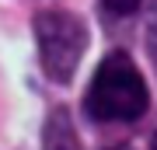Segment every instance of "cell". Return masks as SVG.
<instances>
[{
  "instance_id": "cell-7",
  "label": "cell",
  "mask_w": 157,
  "mask_h": 150,
  "mask_svg": "<svg viewBox=\"0 0 157 150\" xmlns=\"http://www.w3.org/2000/svg\"><path fill=\"white\" fill-rule=\"evenodd\" d=\"M150 150H157V136H154V143H150Z\"/></svg>"
},
{
  "instance_id": "cell-6",
  "label": "cell",
  "mask_w": 157,
  "mask_h": 150,
  "mask_svg": "<svg viewBox=\"0 0 157 150\" xmlns=\"http://www.w3.org/2000/svg\"><path fill=\"white\" fill-rule=\"evenodd\" d=\"M108 150H133V147H108Z\"/></svg>"
},
{
  "instance_id": "cell-1",
  "label": "cell",
  "mask_w": 157,
  "mask_h": 150,
  "mask_svg": "<svg viewBox=\"0 0 157 150\" xmlns=\"http://www.w3.org/2000/svg\"><path fill=\"white\" fill-rule=\"evenodd\" d=\"M84 119L94 126H133L150 108V87L136 70L133 56L112 49L98 63L94 77L84 91Z\"/></svg>"
},
{
  "instance_id": "cell-3",
  "label": "cell",
  "mask_w": 157,
  "mask_h": 150,
  "mask_svg": "<svg viewBox=\"0 0 157 150\" xmlns=\"http://www.w3.org/2000/svg\"><path fill=\"white\" fill-rule=\"evenodd\" d=\"M42 150H84L77 136V126H73L70 108H52L42 122Z\"/></svg>"
},
{
  "instance_id": "cell-5",
  "label": "cell",
  "mask_w": 157,
  "mask_h": 150,
  "mask_svg": "<svg viewBox=\"0 0 157 150\" xmlns=\"http://www.w3.org/2000/svg\"><path fill=\"white\" fill-rule=\"evenodd\" d=\"M147 49H150V56L157 60V7H154L150 21H147Z\"/></svg>"
},
{
  "instance_id": "cell-4",
  "label": "cell",
  "mask_w": 157,
  "mask_h": 150,
  "mask_svg": "<svg viewBox=\"0 0 157 150\" xmlns=\"http://www.w3.org/2000/svg\"><path fill=\"white\" fill-rule=\"evenodd\" d=\"M140 4H143V0H98L101 14H105V17H112V21H122V17H133L136 11H140Z\"/></svg>"
},
{
  "instance_id": "cell-2",
  "label": "cell",
  "mask_w": 157,
  "mask_h": 150,
  "mask_svg": "<svg viewBox=\"0 0 157 150\" xmlns=\"http://www.w3.org/2000/svg\"><path fill=\"white\" fill-rule=\"evenodd\" d=\"M87 25L80 14L63 11V7H49V11L35 14V45H39V63L42 73L52 84L67 87L77 73L80 60L87 52Z\"/></svg>"
}]
</instances>
